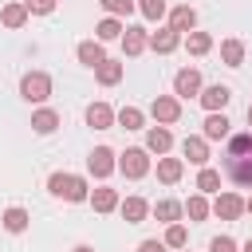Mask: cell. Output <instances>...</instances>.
<instances>
[{
  "mask_svg": "<svg viewBox=\"0 0 252 252\" xmlns=\"http://www.w3.org/2000/svg\"><path fill=\"white\" fill-rule=\"evenodd\" d=\"M220 169L232 185L252 189V134H232L224 154H220Z\"/></svg>",
  "mask_w": 252,
  "mask_h": 252,
  "instance_id": "cell-1",
  "label": "cell"
},
{
  "mask_svg": "<svg viewBox=\"0 0 252 252\" xmlns=\"http://www.w3.org/2000/svg\"><path fill=\"white\" fill-rule=\"evenodd\" d=\"M47 189H51L55 197H63V201H87V197H91V193H87V181L75 177V173H51Z\"/></svg>",
  "mask_w": 252,
  "mask_h": 252,
  "instance_id": "cell-2",
  "label": "cell"
},
{
  "mask_svg": "<svg viewBox=\"0 0 252 252\" xmlns=\"http://www.w3.org/2000/svg\"><path fill=\"white\" fill-rule=\"evenodd\" d=\"M20 94H24L28 102H43V98L51 94V75H43V71H28V75L20 79Z\"/></svg>",
  "mask_w": 252,
  "mask_h": 252,
  "instance_id": "cell-3",
  "label": "cell"
},
{
  "mask_svg": "<svg viewBox=\"0 0 252 252\" xmlns=\"http://www.w3.org/2000/svg\"><path fill=\"white\" fill-rule=\"evenodd\" d=\"M118 169H122L130 181L146 177V173H150V150H138V146H134V150H126V154L118 158Z\"/></svg>",
  "mask_w": 252,
  "mask_h": 252,
  "instance_id": "cell-4",
  "label": "cell"
},
{
  "mask_svg": "<svg viewBox=\"0 0 252 252\" xmlns=\"http://www.w3.org/2000/svg\"><path fill=\"white\" fill-rule=\"evenodd\" d=\"M173 94H177V98H193V94H201V71H193V67L177 71V75H173Z\"/></svg>",
  "mask_w": 252,
  "mask_h": 252,
  "instance_id": "cell-5",
  "label": "cell"
},
{
  "mask_svg": "<svg viewBox=\"0 0 252 252\" xmlns=\"http://www.w3.org/2000/svg\"><path fill=\"white\" fill-rule=\"evenodd\" d=\"M150 114H154L161 126H169V122H177V118H181V102H177V98H169V94H158V98L150 102Z\"/></svg>",
  "mask_w": 252,
  "mask_h": 252,
  "instance_id": "cell-6",
  "label": "cell"
},
{
  "mask_svg": "<svg viewBox=\"0 0 252 252\" xmlns=\"http://www.w3.org/2000/svg\"><path fill=\"white\" fill-rule=\"evenodd\" d=\"M114 150L110 146H98V150H91V158H87V169L94 173V177H110L114 173Z\"/></svg>",
  "mask_w": 252,
  "mask_h": 252,
  "instance_id": "cell-7",
  "label": "cell"
},
{
  "mask_svg": "<svg viewBox=\"0 0 252 252\" xmlns=\"http://www.w3.org/2000/svg\"><path fill=\"white\" fill-rule=\"evenodd\" d=\"M197 98H201V106H205V110H224V106H228V98H232V91H228L224 83H213V87H205Z\"/></svg>",
  "mask_w": 252,
  "mask_h": 252,
  "instance_id": "cell-8",
  "label": "cell"
},
{
  "mask_svg": "<svg viewBox=\"0 0 252 252\" xmlns=\"http://www.w3.org/2000/svg\"><path fill=\"white\" fill-rule=\"evenodd\" d=\"M181 154H185V161L205 165V161H209V138H205V134H201V138H197V134H189V138L181 142Z\"/></svg>",
  "mask_w": 252,
  "mask_h": 252,
  "instance_id": "cell-9",
  "label": "cell"
},
{
  "mask_svg": "<svg viewBox=\"0 0 252 252\" xmlns=\"http://www.w3.org/2000/svg\"><path fill=\"white\" fill-rule=\"evenodd\" d=\"M213 213H217L220 220H236V217L244 213V201H240L236 193H217V201H213Z\"/></svg>",
  "mask_w": 252,
  "mask_h": 252,
  "instance_id": "cell-10",
  "label": "cell"
},
{
  "mask_svg": "<svg viewBox=\"0 0 252 252\" xmlns=\"http://www.w3.org/2000/svg\"><path fill=\"white\" fill-rule=\"evenodd\" d=\"M114 118H118V114H114L106 102H91V106H87V126H94V130H110Z\"/></svg>",
  "mask_w": 252,
  "mask_h": 252,
  "instance_id": "cell-11",
  "label": "cell"
},
{
  "mask_svg": "<svg viewBox=\"0 0 252 252\" xmlns=\"http://www.w3.org/2000/svg\"><path fill=\"white\" fill-rule=\"evenodd\" d=\"M146 47H150L146 28H126V35H122V51H126V55H142Z\"/></svg>",
  "mask_w": 252,
  "mask_h": 252,
  "instance_id": "cell-12",
  "label": "cell"
},
{
  "mask_svg": "<svg viewBox=\"0 0 252 252\" xmlns=\"http://www.w3.org/2000/svg\"><path fill=\"white\" fill-rule=\"evenodd\" d=\"M177 43H181V32H173V28H161V32H154V35H150V47H154L158 55H169Z\"/></svg>",
  "mask_w": 252,
  "mask_h": 252,
  "instance_id": "cell-13",
  "label": "cell"
},
{
  "mask_svg": "<svg viewBox=\"0 0 252 252\" xmlns=\"http://www.w3.org/2000/svg\"><path fill=\"white\" fill-rule=\"evenodd\" d=\"M205 138H209V142L228 138V118H224V110H209V118H205Z\"/></svg>",
  "mask_w": 252,
  "mask_h": 252,
  "instance_id": "cell-14",
  "label": "cell"
},
{
  "mask_svg": "<svg viewBox=\"0 0 252 252\" xmlns=\"http://www.w3.org/2000/svg\"><path fill=\"white\" fill-rule=\"evenodd\" d=\"M181 173H185V158H161L158 161V181L173 185V181H181Z\"/></svg>",
  "mask_w": 252,
  "mask_h": 252,
  "instance_id": "cell-15",
  "label": "cell"
},
{
  "mask_svg": "<svg viewBox=\"0 0 252 252\" xmlns=\"http://www.w3.org/2000/svg\"><path fill=\"white\" fill-rule=\"evenodd\" d=\"M193 24H197V12H193L189 4H177V8L169 12V28H173V32H193Z\"/></svg>",
  "mask_w": 252,
  "mask_h": 252,
  "instance_id": "cell-16",
  "label": "cell"
},
{
  "mask_svg": "<svg viewBox=\"0 0 252 252\" xmlns=\"http://www.w3.org/2000/svg\"><path fill=\"white\" fill-rule=\"evenodd\" d=\"M169 146H173V134H169L165 126H154V130L146 134V150H150V154H169Z\"/></svg>",
  "mask_w": 252,
  "mask_h": 252,
  "instance_id": "cell-17",
  "label": "cell"
},
{
  "mask_svg": "<svg viewBox=\"0 0 252 252\" xmlns=\"http://www.w3.org/2000/svg\"><path fill=\"white\" fill-rule=\"evenodd\" d=\"M118 209H122L126 224H142V220H146V213H150V205H146L142 197H126V201H122Z\"/></svg>",
  "mask_w": 252,
  "mask_h": 252,
  "instance_id": "cell-18",
  "label": "cell"
},
{
  "mask_svg": "<svg viewBox=\"0 0 252 252\" xmlns=\"http://www.w3.org/2000/svg\"><path fill=\"white\" fill-rule=\"evenodd\" d=\"M94 75H98V83H102V87H114V83L122 79V63H114V59H102V63L94 67Z\"/></svg>",
  "mask_w": 252,
  "mask_h": 252,
  "instance_id": "cell-19",
  "label": "cell"
},
{
  "mask_svg": "<svg viewBox=\"0 0 252 252\" xmlns=\"http://www.w3.org/2000/svg\"><path fill=\"white\" fill-rule=\"evenodd\" d=\"M91 205H94V213H110V209H118V193L102 185V189L91 193Z\"/></svg>",
  "mask_w": 252,
  "mask_h": 252,
  "instance_id": "cell-20",
  "label": "cell"
},
{
  "mask_svg": "<svg viewBox=\"0 0 252 252\" xmlns=\"http://www.w3.org/2000/svg\"><path fill=\"white\" fill-rule=\"evenodd\" d=\"M0 20H4V28H24V20H28V4H4Z\"/></svg>",
  "mask_w": 252,
  "mask_h": 252,
  "instance_id": "cell-21",
  "label": "cell"
},
{
  "mask_svg": "<svg viewBox=\"0 0 252 252\" xmlns=\"http://www.w3.org/2000/svg\"><path fill=\"white\" fill-rule=\"evenodd\" d=\"M220 59H224L228 67H240V63H244V43H240V39H224V43H220Z\"/></svg>",
  "mask_w": 252,
  "mask_h": 252,
  "instance_id": "cell-22",
  "label": "cell"
},
{
  "mask_svg": "<svg viewBox=\"0 0 252 252\" xmlns=\"http://www.w3.org/2000/svg\"><path fill=\"white\" fill-rule=\"evenodd\" d=\"M102 59H106L102 43H91V39H87V43H79V63H87V67H98Z\"/></svg>",
  "mask_w": 252,
  "mask_h": 252,
  "instance_id": "cell-23",
  "label": "cell"
},
{
  "mask_svg": "<svg viewBox=\"0 0 252 252\" xmlns=\"http://www.w3.org/2000/svg\"><path fill=\"white\" fill-rule=\"evenodd\" d=\"M55 126H59V114H55V110H35V114H32V130H35V134H51Z\"/></svg>",
  "mask_w": 252,
  "mask_h": 252,
  "instance_id": "cell-24",
  "label": "cell"
},
{
  "mask_svg": "<svg viewBox=\"0 0 252 252\" xmlns=\"http://www.w3.org/2000/svg\"><path fill=\"white\" fill-rule=\"evenodd\" d=\"M185 47H189V55H205V51L213 47V35H209V32H189V35H185Z\"/></svg>",
  "mask_w": 252,
  "mask_h": 252,
  "instance_id": "cell-25",
  "label": "cell"
},
{
  "mask_svg": "<svg viewBox=\"0 0 252 252\" xmlns=\"http://www.w3.org/2000/svg\"><path fill=\"white\" fill-rule=\"evenodd\" d=\"M197 189H201V193H220V173L209 169V165H201V173H197Z\"/></svg>",
  "mask_w": 252,
  "mask_h": 252,
  "instance_id": "cell-26",
  "label": "cell"
},
{
  "mask_svg": "<svg viewBox=\"0 0 252 252\" xmlns=\"http://www.w3.org/2000/svg\"><path fill=\"white\" fill-rule=\"evenodd\" d=\"M209 213H213V205H209V201H205V197H201V193H197V197H189V201H185V217H189V220H205V217H209Z\"/></svg>",
  "mask_w": 252,
  "mask_h": 252,
  "instance_id": "cell-27",
  "label": "cell"
},
{
  "mask_svg": "<svg viewBox=\"0 0 252 252\" xmlns=\"http://www.w3.org/2000/svg\"><path fill=\"white\" fill-rule=\"evenodd\" d=\"M181 213H185V205H177V201H158V205H154V217H158V220H169V224H173Z\"/></svg>",
  "mask_w": 252,
  "mask_h": 252,
  "instance_id": "cell-28",
  "label": "cell"
},
{
  "mask_svg": "<svg viewBox=\"0 0 252 252\" xmlns=\"http://www.w3.org/2000/svg\"><path fill=\"white\" fill-rule=\"evenodd\" d=\"M4 228H8V232H24V228H28V213H24L20 205L8 209V213H4Z\"/></svg>",
  "mask_w": 252,
  "mask_h": 252,
  "instance_id": "cell-29",
  "label": "cell"
},
{
  "mask_svg": "<svg viewBox=\"0 0 252 252\" xmlns=\"http://www.w3.org/2000/svg\"><path fill=\"white\" fill-rule=\"evenodd\" d=\"M118 126H126V130H142V110H138V106H122V110H118Z\"/></svg>",
  "mask_w": 252,
  "mask_h": 252,
  "instance_id": "cell-30",
  "label": "cell"
},
{
  "mask_svg": "<svg viewBox=\"0 0 252 252\" xmlns=\"http://www.w3.org/2000/svg\"><path fill=\"white\" fill-rule=\"evenodd\" d=\"M94 32H98V39H118V35H122V24H118V16H106Z\"/></svg>",
  "mask_w": 252,
  "mask_h": 252,
  "instance_id": "cell-31",
  "label": "cell"
},
{
  "mask_svg": "<svg viewBox=\"0 0 252 252\" xmlns=\"http://www.w3.org/2000/svg\"><path fill=\"white\" fill-rule=\"evenodd\" d=\"M138 12L146 20H161L165 16V0H138Z\"/></svg>",
  "mask_w": 252,
  "mask_h": 252,
  "instance_id": "cell-32",
  "label": "cell"
},
{
  "mask_svg": "<svg viewBox=\"0 0 252 252\" xmlns=\"http://www.w3.org/2000/svg\"><path fill=\"white\" fill-rule=\"evenodd\" d=\"M185 240H189V232L173 220V224H169V232H165V244H169V248H185Z\"/></svg>",
  "mask_w": 252,
  "mask_h": 252,
  "instance_id": "cell-33",
  "label": "cell"
},
{
  "mask_svg": "<svg viewBox=\"0 0 252 252\" xmlns=\"http://www.w3.org/2000/svg\"><path fill=\"white\" fill-rule=\"evenodd\" d=\"M106 16H130L134 12V0H102Z\"/></svg>",
  "mask_w": 252,
  "mask_h": 252,
  "instance_id": "cell-34",
  "label": "cell"
},
{
  "mask_svg": "<svg viewBox=\"0 0 252 252\" xmlns=\"http://www.w3.org/2000/svg\"><path fill=\"white\" fill-rule=\"evenodd\" d=\"M209 252H236V240H232V236H217V240L209 244Z\"/></svg>",
  "mask_w": 252,
  "mask_h": 252,
  "instance_id": "cell-35",
  "label": "cell"
},
{
  "mask_svg": "<svg viewBox=\"0 0 252 252\" xmlns=\"http://www.w3.org/2000/svg\"><path fill=\"white\" fill-rule=\"evenodd\" d=\"M24 4H28V12H39V16H47L55 8V0H24Z\"/></svg>",
  "mask_w": 252,
  "mask_h": 252,
  "instance_id": "cell-36",
  "label": "cell"
},
{
  "mask_svg": "<svg viewBox=\"0 0 252 252\" xmlns=\"http://www.w3.org/2000/svg\"><path fill=\"white\" fill-rule=\"evenodd\" d=\"M165 248H169L165 240H142L138 244V252H165Z\"/></svg>",
  "mask_w": 252,
  "mask_h": 252,
  "instance_id": "cell-37",
  "label": "cell"
},
{
  "mask_svg": "<svg viewBox=\"0 0 252 252\" xmlns=\"http://www.w3.org/2000/svg\"><path fill=\"white\" fill-rule=\"evenodd\" d=\"M71 252H94V248H91V244H79V248H71Z\"/></svg>",
  "mask_w": 252,
  "mask_h": 252,
  "instance_id": "cell-38",
  "label": "cell"
},
{
  "mask_svg": "<svg viewBox=\"0 0 252 252\" xmlns=\"http://www.w3.org/2000/svg\"><path fill=\"white\" fill-rule=\"evenodd\" d=\"M244 252H252V236H248V240H244Z\"/></svg>",
  "mask_w": 252,
  "mask_h": 252,
  "instance_id": "cell-39",
  "label": "cell"
},
{
  "mask_svg": "<svg viewBox=\"0 0 252 252\" xmlns=\"http://www.w3.org/2000/svg\"><path fill=\"white\" fill-rule=\"evenodd\" d=\"M244 209H248V213H252V197H248V201H244Z\"/></svg>",
  "mask_w": 252,
  "mask_h": 252,
  "instance_id": "cell-40",
  "label": "cell"
},
{
  "mask_svg": "<svg viewBox=\"0 0 252 252\" xmlns=\"http://www.w3.org/2000/svg\"><path fill=\"white\" fill-rule=\"evenodd\" d=\"M248 122H252V102H248Z\"/></svg>",
  "mask_w": 252,
  "mask_h": 252,
  "instance_id": "cell-41",
  "label": "cell"
}]
</instances>
